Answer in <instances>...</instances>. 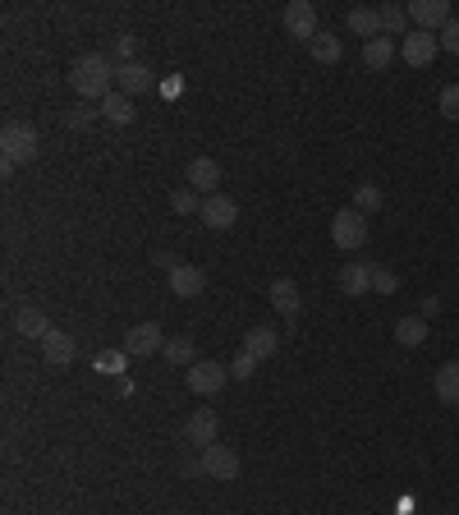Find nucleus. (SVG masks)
I'll use <instances>...</instances> for the list:
<instances>
[{"instance_id": "bb28decb", "label": "nucleus", "mask_w": 459, "mask_h": 515, "mask_svg": "<svg viewBox=\"0 0 459 515\" xmlns=\"http://www.w3.org/2000/svg\"><path fill=\"white\" fill-rule=\"evenodd\" d=\"M349 33H354V37H382V19H376V10H349Z\"/></svg>"}, {"instance_id": "5701e85b", "label": "nucleus", "mask_w": 459, "mask_h": 515, "mask_svg": "<svg viewBox=\"0 0 459 515\" xmlns=\"http://www.w3.org/2000/svg\"><path fill=\"white\" fill-rule=\"evenodd\" d=\"M376 19H382V37H409V10H400V5H382L376 10Z\"/></svg>"}, {"instance_id": "20e7f679", "label": "nucleus", "mask_w": 459, "mask_h": 515, "mask_svg": "<svg viewBox=\"0 0 459 515\" xmlns=\"http://www.w3.org/2000/svg\"><path fill=\"white\" fill-rule=\"evenodd\" d=\"M120 350L129 359H147V355H156V350H166V332H161V322H138V327H129Z\"/></svg>"}, {"instance_id": "ddd939ff", "label": "nucleus", "mask_w": 459, "mask_h": 515, "mask_svg": "<svg viewBox=\"0 0 459 515\" xmlns=\"http://www.w3.org/2000/svg\"><path fill=\"white\" fill-rule=\"evenodd\" d=\"M216 432H221V419H216L211 410H194V414L184 419V438L194 442V447H211Z\"/></svg>"}, {"instance_id": "2eb2a0df", "label": "nucleus", "mask_w": 459, "mask_h": 515, "mask_svg": "<svg viewBox=\"0 0 459 515\" xmlns=\"http://www.w3.org/2000/svg\"><path fill=\"white\" fill-rule=\"evenodd\" d=\"M42 359H46L51 368H69V359H74V336L60 332V327H51V336L42 341Z\"/></svg>"}, {"instance_id": "473e14b6", "label": "nucleus", "mask_w": 459, "mask_h": 515, "mask_svg": "<svg viewBox=\"0 0 459 515\" xmlns=\"http://www.w3.org/2000/svg\"><path fill=\"white\" fill-rule=\"evenodd\" d=\"M253 373H257V359H253V355H244V350H239V359L230 364V377H234V382H249Z\"/></svg>"}, {"instance_id": "cd10ccee", "label": "nucleus", "mask_w": 459, "mask_h": 515, "mask_svg": "<svg viewBox=\"0 0 459 515\" xmlns=\"http://www.w3.org/2000/svg\"><path fill=\"white\" fill-rule=\"evenodd\" d=\"M92 368H97L101 377H115V382H120V377H124V368H129V355H124V350H97Z\"/></svg>"}, {"instance_id": "39448f33", "label": "nucleus", "mask_w": 459, "mask_h": 515, "mask_svg": "<svg viewBox=\"0 0 459 515\" xmlns=\"http://www.w3.org/2000/svg\"><path fill=\"white\" fill-rule=\"evenodd\" d=\"M202 474H207V479H216V483L239 479V451H234V447H226V442L202 447Z\"/></svg>"}, {"instance_id": "4468645a", "label": "nucleus", "mask_w": 459, "mask_h": 515, "mask_svg": "<svg viewBox=\"0 0 459 515\" xmlns=\"http://www.w3.org/2000/svg\"><path fill=\"white\" fill-rule=\"evenodd\" d=\"M216 184H221V166H216L211 157H194L188 161V189H198V194H216Z\"/></svg>"}, {"instance_id": "c85d7f7f", "label": "nucleus", "mask_w": 459, "mask_h": 515, "mask_svg": "<svg viewBox=\"0 0 459 515\" xmlns=\"http://www.w3.org/2000/svg\"><path fill=\"white\" fill-rule=\"evenodd\" d=\"M382 189L376 184H354V212H363V216H372V212H382Z\"/></svg>"}, {"instance_id": "4c0bfd02", "label": "nucleus", "mask_w": 459, "mask_h": 515, "mask_svg": "<svg viewBox=\"0 0 459 515\" xmlns=\"http://www.w3.org/2000/svg\"><path fill=\"white\" fill-rule=\"evenodd\" d=\"M152 262H156V267H161V272H166V277H170L175 267H179V262H175V253H152Z\"/></svg>"}, {"instance_id": "393cba45", "label": "nucleus", "mask_w": 459, "mask_h": 515, "mask_svg": "<svg viewBox=\"0 0 459 515\" xmlns=\"http://www.w3.org/2000/svg\"><path fill=\"white\" fill-rule=\"evenodd\" d=\"M308 51H313V60H317V65H336V60L344 56V46H340L336 33H317V37L308 42Z\"/></svg>"}, {"instance_id": "e433bc0d", "label": "nucleus", "mask_w": 459, "mask_h": 515, "mask_svg": "<svg viewBox=\"0 0 459 515\" xmlns=\"http://www.w3.org/2000/svg\"><path fill=\"white\" fill-rule=\"evenodd\" d=\"M431 313H441V300H437V294H423V304H418V318H431Z\"/></svg>"}, {"instance_id": "412c9836", "label": "nucleus", "mask_w": 459, "mask_h": 515, "mask_svg": "<svg viewBox=\"0 0 459 515\" xmlns=\"http://www.w3.org/2000/svg\"><path fill=\"white\" fill-rule=\"evenodd\" d=\"M423 341H427V318L409 313V318H400V322H395V345L414 350V345H423Z\"/></svg>"}, {"instance_id": "7c9ffc66", "label": "nucleus", "mask_w": 459, "mask_h": 515, "mask_svg": "<svg viewBox=\"0 0 459 515\" xmlns=\"http://www.w3.org/2000/svg\"><path fill=\"white\" fill-rule=\"evenodd\" d=\"M101 116V106H97V111H92V106L88 101H78V106H69V116H65V125L69 129H78V133H83V129H92V120Z\"/></svg>"}, {"instance_id": "f3484780", "label": "nucleus", "mask_w": 459, "mask_h": 515, "mask_svg": "<svg viewBox=\"0 0 459 515\" xmlns=\"http://www.w3.org/2000/svg\"><path fill=\"white\" fill-rule=\"evenodd\" d=\"M340 290L344 294H372V267L368 262H344L340 267Z\"/></svg>"}, {"instance_id": "6e6552de", "label": "nucleus", "mask_w": 459, "mask_h": 515, "mask_svg": "<svg viewBox=\"0 0 459 515\" xmlns=\"http://www.w3.org/2000/svg\"><path fill=\"white\" fill-rule=\"evenodd\" d=\"M437 51H441V37H431V33H423V28H414L409 37L400 42V56H404V65H414V69L431 65V60H437Z\"/></svg>"}, {"instance_id": "a878e982", "label": "nucleus", "mask_w": 459, "mask_h": 515, "mask_svg": "<svg viewBox=\"0 0 459 515\" xmlns=\"http://www.w3.org/2000/svg\"><path fill=\"white\" fill-rule=\"evenodd\" d=\"M391 60H395V42H391V37L363 42V65H368V69H386Z\"/></svg>"}, {"instance_id": "4be33fe9", "label": "nucleus", "mask_w": 459, "mask_h": 515, "mask_svg": "<svg viewBox=\"0 0 459 515\" xmlns=\"http://www.w3.org/2000/svg\"><path fill=\"white\" fill-rule=\"evenodd\" d=\"M431 391H437V400H446V405H459V364H455V359L437 368V382H431Z\"/></svg>"}, {"instance_id": "0eeeda50", "label": "nucleus", "mask_w": 459, "mask_h": 515, "mask_svg": "<svg viewBox=\"0 0 459 515\" xmlns=\"http://www.w3.org/2000/svg\"><path fill=\"white\" fill-rule=\"evenodd\" d=\"M321 28H317V10L308 0H289L285 5V37H299V42H313Z\"/></svg>"}, {"instance_id": "9b49d317", "label": "nucleus", "mask_w": 459, "mask_h": 515, "mask_svg": "<svg viewBox=\"0 0 459 515\" xmlns=\"http://www.w3.org/2000/svg\"><path fill=\"white\" fill-rule=\"evenodd\" d=\"M147 88H152V69H147L143 60L115 65V93H124V97H138V93H147Z\"/></svg>"}, {"instance_id": "b1692460", "label": "nucleus", "mask_w": 459, "mask_h": 515, "mask_svg": "<svg viewBox=\"0 0 459 515\" xmlns=\"http://www.w3.org/2000/svg\"><path fill=\"white\" fill-rule=\"evenodd\" d=\"M101 120H106V125H133V97L111 93V97L101 101Z\"/></svg>"}, {"instance_id": "a211bd4d", "label": "nucleus", "mask_w": 459, "mask_h": 515, "mask_svg": "<svg viewBox=\"0 0 459 515\" xmlns=\"http://www.w3.org/2000/svg\"><path fill=\"white\" fill-rule=\"evenodd\" d=\"M14 327H19V336H28V341H46L51 336V318L42 313V309H19V318H14Z\"/></svg>"}, {"instance_id": "f704fd0d", "label": "nucleus", "mask_w": 459, "mask_h": 515, "mask_svg": "<svg viewBox=\"0 0 459 515\" xmlns=\"http://www.w3.org/2000/svg\"><path fill=\"white\" fill-rule=\"evenodd\" d=\"M441 46L450 51V56H459V19H450L446 28H441Z\"/></svg>"}, {"instance_id": "dca6fc26", "label": "nucleus", "mask_w": 459, "mask_h": 515, "mask_svg": "<svg viewBox=\"0 0 459 515\" xmlns=\"http://www.w3.org/2000/svg\"><path fill=\"white\" fill-rule=\"evenodd\" d=\"M266 294H272V309H276V313H285V318H294V313L304 309V300H299V286H294L289 277L272 281V290H266Z\"/></svg>"}, {"instance_id": "f257e3e1", "label": "nucleus", "mask_w": 459, "mask_h": 515, "mask_svg": "<svg viewBox=\"0 0 459 515\" xmlns=\"http://www.w3.org/2000/svg\"><path fill=\"white\" fill-rule=\"evenodd\" d=\"M69 88L83 101H106L115 93V65L101 56V51H88L69 65Z\"/></svg>"}, {"instance_id": "1a4fd4ad", "label": "nucleus", "mask_w": 459, "mask_h": 515, "mask_svg": "<svg viewBox=\"0 0 459 515\" xmlns=\"http://www.w3.org/2000/svg\"><path fill=\"white\" fill-rule=\"evenodd\" d=\"M198 216H202V226H211V230H230L239 221V203L230 194H211V198H202Z\"/></svg>"}, {"instance_id": "6ab92c4d", "label": "nucleus", "mask_w": 459, "mask_h": 515, "mask_svg": "<svg viewBox=\"0 0 459 515\" xmlns=\"http://www.w3.org/2000/svg\"><path fill=\"white\" fill-rule=\"evenodd\" d=\"M281 350V336L272 332V327H249V336H244V355H253V359H272Z\"/></svg>"}, {"instance_id": "c756f323", "label": "nucleus", "mask_w": 459, "mask_h": 515, "mask_svg": "<svg viewBox=\"0 0 459 515\" xmlns=\"http://www.w3.org/2000/svg\"><path fill=\"white\" fill-rule=\"evenodd\" d=\"M170 207L179 212V216H194V212H202V198H198V189H175V194H170Z\"/></svg>"}, {"instance_id": "aec40b11", "label": "nucleus", "mask_w": 459, "mask_h": 515, "mask_svg": "<svg viewBox=\"0 0 459 515\" xmlns=\"http://www.w3.org/2000/svg\"><path fill=\"white\" fill-rule=\"evenodd\" d=\"M161 355H166V364H170V368H194V364H198V345L188 341V336H170Z\"/></svg>"}, {"instance_id": "2f4dec72", "label": "nucleus", "mask_w": 459, "mask_h": 515, "mask_svg": "<svg viewBox=\"0 0 459 515\" xmlns=\"http://www.w3.org/2000/svg\"><path fill=\"white\" fill-rule=\"evenodd\" d=\"M400 290V277L391 267H372V294H395Z\"/></svg>"}, {"instance_id": "72a5a7b5", "label": "nucleus", "mask_w": 459, "mask_h": 515, "mask_svg": "<svg viewBox=\"0 0 459 515\" xmlns=\"http://www.w3.org/2000/svg\"><path fill=\"white\" fill-rule=\"evenodd\" d=\"M441 116H446V120H459V84L441 88Z\"/></svg>"}, {"instance_id": "7ed1b4c3", "label": "nucleus", "mask_w": 459, "mask_h": 515, "mask_svg": "<svg viewBox=\"0 0 459 515\" xmlns=\"http://www.w3.org/2000/svg\"><path fill=\"white\" fill-rule=\"evenodd\" d=\"M331 239L340 244V249L359 253L363 244H368V216H363V212H354V207L336 212V216H331Z\"/></svg>"}, {"instance_id": "f03ea898", "label": "nucleus", "mask_w": 459, "mask_h": 515, "mask_svg": "<svg viewBox=\"0 0 459 515\" xmlns=\"http://www.w3.org/2000/svg\"><path fill=\"white\" fill-rule=\"evenodd\" d=\"M0 148H5V157L19 166V161H33L42 152V133L28 120H10L5 129H0Z\"/></svg>"}, {"instance_id": "c9c22d12", "label": "nucleus", "mask_w": 459, "mask_h": 515, "mask_svg": "<svg viewBox=\"0 0 459 515\" xmlns=\"http://www.w3.org/2000/svg\"><path fill=\"white\" fill-rule=\"evenodd\" d=\"M115 56H120V65L133 60V33H115Z\"/></svg>"}, {"instance_id": "9d476101", "label": "nucleus", "mask_w": 459, "mask_h": 515, "mask_svg": "<svg viewBox=\"0 0 459 515\" xmlns=\"http://www.w3.org/2000/svg\"><path fill=\"white\" fill-rule=\"evenodd\" d=\"M166 281H170V294H179V300H198V294L207 290V272L194 267V262H179Z\"/></svg>"}, {"instance_id": "423d86ee", "label": "nucleus", "mask_w": 459, "mask_h": 515, "mask_svg": "<svg viewBox=\"0 0 459 515\" xmlns=\"http://www.w3.org/2000/svg\"><path fill=\"white\" fill-rule=\"evenodd\" d=\"M226 382H230V364L198 359L194 368H188V391H198V396H216Z\"/></svg>"}, {"instance_id": "f8f14e48", "label": "nucleus", "mask_w": 459, "mask_h": 515, "mask_svg": "<svg viewBox=\"0 0 459 515\" xmlns=\"http://www.w3.org/2000/svg\"><path fill=\"white\" fill-rule=\"evenodd\" d=\"M409 19L418 23L423 33H431V28H446L455 14H450L446 0H414V5H409Z\"/></svg>"}, {"instance_id": "58836bf2", "label": "nucleus", "mask_w": 459, "mask_h": 515, "mask_svg": "<svg viewBox=\"0 0 459 515\" xmlns=\"http://www.w3.org/2000/svg\"><path fill=\"white\" fill-rule=\"evenodd\" d=\"M161 93H166V97H179V93H184V78H166V84H161Z\"/></svg>"}]
</instances>
